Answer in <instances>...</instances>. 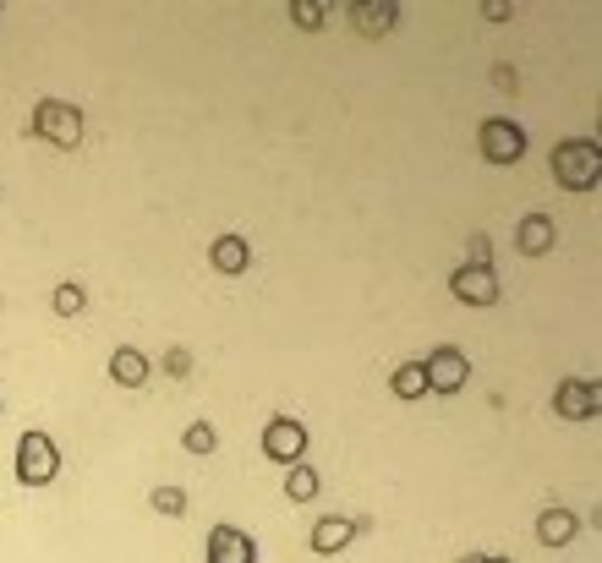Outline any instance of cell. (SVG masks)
<instances>
[{"label":"cell","instance_id":"11","mask_svg":"<svg viewBox=\"0 0 602 563\" xmlns=\"http://www.w3.org/2000/svg\"><path fill=\"white\" fill-rule=\"evenodd\" d=\"M148 378H154V361H148L137 345L110 350V383H121V389H143Z\"/></svg>","mask_w":602,"mask_h":563},{"label":"cell","instance_id":"23","mask_svg":"<svg viewBox=\"0 0 602 563\" xmlns=\"http://www.w3.org/2000/svg\"><path fill=\"white\" fill-rule=\"evenodd\" d=\"M460 563H488V553H471V558H460Z\"/></svg>","mask_w":602,"mask_h":563},{"label":"cell","instance_id":"20","mask_svg":"<svg viewBox=\"0 0 602 563\" xmlns=\"http://www.w3.org/2000/svg\"><path fill=\"white\" fill-rule=\"evenodd\" d=\"M154 509L176 520V514H187V492L181 487H154Z\"/></svg>","mask_w":602,"mask_h":563},{"label":"cell","instance_id":"7","mask_svg":"<svg viewBox=\"0 0 602 563\" xmlns=\"http://www.w3.org/2000/svg\"><path fill=\"white\" fill-rule=\"evenodd\" d=\"M553 410H559L564 421H592L602 410V389L592 378H564L559 389H553Z\"/></svg>","mask_w":602,"mask_h":563},{"label":"cell","instance_id":"24","mask_svg":"<svg viewBox=\"0 0 602 563\" xmlns=\"http://www.w3.org/2000/svg\"><path fill=\"white\" fill-rule=\"evenodd\" d=\"M488 563H509V558H488Z\"/></svg>","mask_w":602,"mask_h":563},{"label":"cell","instance_id":"13","mask_svg":"<svg viewBox=\"0 0 602 563\" xmlns=\"http://www.w3.org/2000/svg\"><path fill=\"white\" fill-rule=\"evenodd\" d=\"M575 531H581V514H570V509H542L537 514V542L542 547H570Z\"/></svg>","mask_w":602,"mask_h":563},{"label":"cell","instance_id":"14","mask_svg":"<svg viewBox=\"0 0 602 563\" xmlns=\"http://www.w3.org/2000/svg\"><path fill=\"white\" fill-rule=\"evenodd\" d=\"M553 241H559V230H553V219L548 214H526L520 219V230H515V246L526 257H542V252H553Z\"/></svg>","mask_w":602,"mask_h":563},{"label":"cell","instance_id":"3","mask_svg":"<svg viewBox=\"0 0 602 563\" xmlns=\"http://www.w3.org/2000/svg\"><path fill=\"white\" fill-rule=\"evenodd\" d=\"M33 137H44L50 148H77L83 143V110L66 99H39L33 104Z\"/></svg>","mask_w":602,"mask_h":563},{"label":"cell","instance_id":"21","mask_svg":"<svg viewBox=\"0 0 602 563\" xmlns=\"http://www.w3.org/2000/svg\"><path fill=\"white\" fill-rule=\"evenodd\" d=\"M291 17L301 22V28H323V22H329V6H318V0H296Z\"/></svg>","mask_w":602,"mask_h":563},{"label":"cell","instance_id":"8","mask_svg":"<svg viewBox=\"0 0 602 563\" xmlns=\"http://www.w3.org/2000/svg\"><path fill=\"white\" fill-rule=\"evenodd\" d=\"M449 290H455L466 307H493V301H499V274H493V268L460 263L455 274H449Z\"/></svg>","mask_w":602,"mask_h":563},{"label":"cell","instance_id":"9","mask_svg":"<svg viewBox=\"0 0 602 563\" xmlns=\"http://www.w3.org/2000/svg\"><path fill=\"white\" fill-rule=\"evenodd\" d=\"M208 563H258V542L241 525H214L208 531Z\"/></svg>","mask_w":602,"mask_h":563},{"label":"cell","instance_id":"2","mask_svg":"<svg viewBox=\"0 0 602 563\" xmlns=\"http://www.w3.org/2000/svg\"><path fill=\"white\" fill-rule=\"evenodd\" d=\"M55 476H61V449H55V438L50 432H22V443H17V482L22 487H50Z\"/></svg>","mask_w":602,"mask_h":563},{"label":"cell","instance_id":"1","mask_svg":"<svg viewBox=\"0 0 602 563\" xmlns=\"http://www.w3.org/2000/svg\"><path fill=\"white\" fill-rule=\"evenodd\" d=\"M553 181H559L564 192H592L602 181V148L592 137H564V143L553 148Z\"/></svg>","mask_w":602,"mask_h":563},{"label":"cell","instance_id":"12","mask_svg":"<svg viewBox=\"0 0 602 563\" xmlns=\"http://www.w3.org/2000/svg\"><path fill=\"white\" fill-rule=\"evenodd\" d=\"M395 17H400L395 0H356V6H351L356 33H367V39H384V33L395 28Z\"/></svg>","mask_w":602,"mask_h":563},{"label":"cell","instance_id":"17","mask_svg":"<svg viewBox=\"0 0 602 563\" xmlns=\"http://www.w3.org/2000/svg\"><path fill=\"white\" fill-rule=\"evenodd\" d=\"M389 389H395L400 400H422V394H427V372H422V361H405V367H395Z\"/></svg>","mask_w":602,"mask_h":563},{"label":"cell","instance_id":"5","mask_svg":"<svg viewBox=\"0 0 602 563\" xmlns=\"http://www.w3.org/2000/svg\"><path fill=\"white\" fill-rule=\"evenodd\" d=\"M263 454H269L274 465H296L301 454H307V427H301L296 416H274L269 427H263Z\"/></svg>","mask_w":602,"mask_h":563},{"label":"cell","instance_id":"22","mask_svg":"<svg viewBox=\"0 0 602 563\" xmlns=\"http://www.w3.org/2000/svg\"><path fill=\"white\" fill-rule=\"evenodd\" d=\"M482 17H488V22H509V17H515V6H509V0H482Z\"/></svg>","mask_w":602,"mask_h":563},{"label":"cell","instance_id":"19","mask_svg":"<svg viewBox=\"0 0 602 563\" xmlns=\"http://www.w3.org/2000/svg\"><path fill=\"white\" fill-rule=\"evenodd\" d=\"M83 285H72V279H66V285H55V296H50V307L61 312V318H72V312H83Z\"/></svg>","mask_w":602,"mask_h":563},{"label":"cell","instance_id":"16","mask_svg":"<svg viewBox=\"0 0 602 563\" xmlns=\"http://www.w3.org/2000/svg\"><path fill=\"white\" fill-rule=\"evenodd\" d=\"M318 487H323V476L312 471L307 460L285 465V498H291V503H312V498H318Z\"/></svg>","mask_w":602,"mask_h":563},{"label":"cell","instance_id":"6","mask_svg":"<svg viewBox=\"0 0 602 563\" xmlns=\"http://www.w3.org/2000/svg\"><path fill=\"white\" fill-rule=\"evenodd\" d=\"M422 372H427V394H460L466 378H471V361L444 345V350H433V356L422 361Z\"/></svg>","mask_w":602,"mask_h":563},{"label":"cell","instance_id":"4","mask_svg":"<svg viewBox=\"0 0 602 563\" xmlns=\"http://www.w3.org/2000/svg\"><path fill=\"white\" fill-rule=\"evenodd\" d=\"M477 148H482L488 164H520V154H526V132H520L515 121H504V115H493V121H482Z\"/></svg>","mask_w":602,"mask_h":563},{"label":"cell","instance_id":"10","mask_svg":"<svg viewBox=\"0 0 602 563\" xmlns=\"http://www.w3.org/2000/svg\"><path fill=\"white\" fill-rule=\"evenodd\" d=\"M356 531H362V520H345V514H334V520H318V525H312V553H318V558L345 553V547L356 542Z\"/></svg>","mask_w":602,"mask_h":563},{"label":"cell","instance_id":"15","mask_svg":"<svg viewBox=\"0 0 602 563\" xmlns=\"http://www.w3.org/2000/svg\"><path fill=\"white\" fill-rule=\"evenodd\" d=\"M208 263H214L219 274H247V268H252L247 236H219L214 246H208Z\"/></svg>","mask_w":602,"mask_h":563},{"label":"cell","instance_id":"18","mask_svg":"<svg viewBox=\"0 0 602 563\" xmlns=\"http://www.w3.org/2000/svg\"><path fill=\"white\" fill-rule=\"evenodd\" d=\"M181 449H187V454H214L219 449V432L208 427V421H192V427L181 432Z\"/></svg>","mask_w":602,"mask_h":563}]
</instances>
